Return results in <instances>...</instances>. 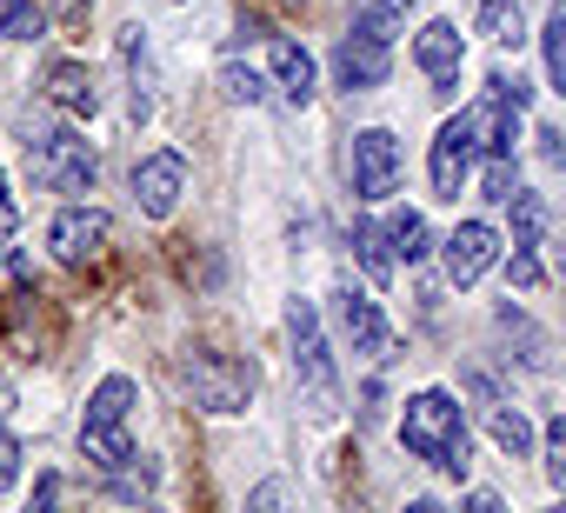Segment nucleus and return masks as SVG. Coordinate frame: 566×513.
Returning <instances> with one entry per match:
<instances>
[{"label":"nucleus","instance_id":"f257e3e1","mask_svg":"<svg viewBox=\"0 0 566 513\" xmlns=\"http://www.w3.org/2000/svg\"><path fill=\"white\" fill-rule=\"evenodd\" d=\"M400 447H407L413 460H427L433 473H453V480L473 467V433H467V413H460V400H453L447 387H427V394L407 400V413H400Z\"/></svg>","mask_w":566,"mask_h":513},{"label":"nucleus","instance_id":"f03ea898","mask_svg":"<svg viewBox=\"0 0 566 513\" xmlns=\"http://www.w3.org/2000/svg\"><path fill=\"white\" fill-rule=\"evenodd\" d=\"M134 400H140V387H134L127 374H107V380L87 394V413H81V453H87L101 473L120 467V460L134 453V433H127Z\"/></svg>","mask_w":566,"mask_h":513},{"label":"nucleus","instance_id":"7ed1b4c3","mask_svg":"<svg viewBox=\"0 0 566 513\" xmlns=\"http://www.w3.org/2000/svg\"><path fill=\"white\" fill-rule=\"evenodd\" d=\"M180 380H187L200 413H247V400L260 387L253 360H233V354H213V347H187L180 354Z\"/></svg>","mask_w":566,"mask_h":513},{"label":"nucleus","instance_id":"20e7f679","mask_svg":"<svg viewBox=\"0 0 566 513\" xmlns=\"http://www.w3.org/2000/svg\"><path fill=\"white\" fill-rule=\"evenodd\" d=\"M28 167L48 193H94V180H101V154L74 127H41L28 140Z\"/></svg>","mask_w":566,"mask_h":513},{"label":"nucleus","instance_id":"39448f33","mask_svg":"<svg viewBox=\"0 0 566 513\" xmlns=\"http://www.w3.org/2000/svg\"><path fill=\"white\" fill-rule=\"evenodd\" d=\"M287 341H294V374L314 400V413H334V394H340V374H334V354H327V327L314 314V301H287Z\"/></svg>","mask_w":566,"mask_h":513},{"label":"nucleus","instance_id":"423d86ee","mask_svg":"<svg viewBox=\"0 0 566 513\" xmlns=\"http://www.w3.org/2000/svg\"><path fill=\"white\" fill-rule=\"evenodd\" d=\"M387 74H394V41H387L380 28L354 21V28L340 34V48H334V81H340L347 94H374V87H387Z\"/></svg>","mask_w":566,"mask_h":513},{"label":"nucleus","instance_id":"0eeeda50","mask_svg":"<svg viewBox=\"0 0 566 513\" xmlns=\"http://www.w3.org/2000/svg\"><path fill=\"white\" fill-rule=\"evenodd\" d=\"M347 174H354L360 200H394L400 193V140L387 127H360L354 154H347Z\"/></svg>","mask_w":566,"mask_h":513},{"label":"nucleus","instance_id":"6e6552de","mask_svg":"<svg viewBox=\"0 0 566 513\" xmlns=\"http://www.w3.org/2000/svg\"><path fill=\"white\" fill-rule=\"evenodd\" d=\"M334 321H340V334H347V347H354L360 360H387L394 334H387V314H380V301H374L367 287L340 281V287H334Z\"/></svg>","mask_w":566,"mask_h":513},{"label":"nucleus","instance_id":"1a4fd4ad","mask_svg":"<svg viewBox=\"0 0 566 513\" xmlns=\"http://www.w3.org/2000/svg\"><path fill=\"white\" fill-rule=\"evenodd\" d=\"M107 240H114V220H107L101 207H61V213H54V227H48L54 261H67V268H87V261H101V253H107Z\"/></svg>","mask_w":566,"mask_h":513},{"label":"nucleus","instance_id":"9d476101","mask_svg":"<svg viewBox=\"0 0 566 513\" xmlns=\"http://www.w3.org/2000/svg\"><path fill=\"white\" fill-rule=\"evenodd\" d=\"M473 160H480V140H473V114H453L440 134H433V193L440 200H460V187H467V174H473Z\"/></svg>","mask_w":566,"mask_h":513},{"label":"nucleus","instance_id":"9b49d317","mask_svg":"<svg viewBox=\"0 0 566 513\" xmlns=\"http://www.w3.org/2000/svg\"><path fill=\"white\" fill-rule=\"evenodd\" d=\"M440 261H447V281H453V287H473V281L500 261V233H493V220H460V227L440 240Z\"/></svg>","mask_w":566,"mask_h":513},{"label":"nucleus","instance_id":"f8f14e48","mask_svg":"<svg viewBox=\"0 0 566 513\" xmlns=\"http://www.w3.org/2000/svg\"><path fill=\"white\" fill-rule=\"evenodd\" d=\"M180 193H187V160H180L174 147H160V154H147V160L134 167V200H140L147 220H167V213L180 207Z\"/></svg>","mask_w":566,"mask_h":513},{"label":"nucleus","instance_id":"ddd939ff","mask_svg":"<svg viewBox=\"0 0 566 513\" xmlns=\"http://www.w3.org/2000/svg\"><path fill=\"white\" fill-rule=\"evenodd\" d=\"M413 61H420V74H427L440 94H453V87H460V61H467V34H460L453 21H427V28L413 34Z\"/></svg>","mask_w":566,"mask_h":513},{"label":"nucleus","instance_id":"4468645a","mask_svg":"<svg viewBox=\"0 0 566 513\" xmlns=\"http://www.w3.org/2000/svg\"><path fill=\"white\" fill-rule=\"evenodd\" d=\"M41 94H48L67 121H94V114H101V81H94L81 61H54V67L41 74Z\"/></svg>","mask_w":566,"mask_h":513},{"label":"nucleus","instance_id":"2eb2a0df","mask_svg":"<svg viewBox=\"0 0 566 513\" xmlns=\"http://www.w3.org/2000/svg\"><path fill=\"white\" fill-rule=\"evenodd\" d=\"M266 67H273V87L287 94L294 107L314 101V54H307L294 34H266Z\"/></svg>","mask_w":566,"mask_h":513},{"label":"nucleus","instance_id":"dca6fc26","mask_svg":"<svg viewBox=\"0 0 566 513\" xmlns=\"http://www.w3.org/2000/svg\"><path fill=\"white\" fill-rule=\"evenodd\" d=\"M467 114H473L480 160H486V154H513V140H520V107H513V101L486 94V101H480V107H467Z\"/></svg>","mask_w":566,"mask_h":513},{"label":"nucleus","instance_id":"f3484780","mask_svg":"<svg viewBox=\"0 0 566 513\" xmlns=\"http://www.w3.org/2000/svg\"><path fill=\"white\" fill-rule=\"evenodd\" d=\"M120 54H127V74H134L127 114H134V127H147V121H154V61H147V34H140V28H120Z\"/></svg>","mask_w":566,"mask_h":513},{"label":"nucleus","instance_id":"a211bd4d","mask_svg":"<svg viewBox=\"0 0 566 513\" xmlns=\"http://www.w3.org/2000/svg\"><path fill=\"white\" fill-rule=\"evenodd\" d=\"M387 240H394V261H427L433 253V227H427V213H413V207H400L394 220H387Z\"/></svg>","mask_w":566,"mask_h":513},{"label":"nucleus","instance_id":"6ab92c4d","mask_svg":"<svg viewBox=\"0 0 566 513\" xmlns=\"http://www.w3.org/2000/svg\"><path fill=\"white\" fill-rule=\"evenodd\" d=\"M486 427H493V440H500V453H513V460H526V453H533V420H526L520 407H506V400H493V407H486Z\"/></svg>","mask_w":566,"mask_h":513},{"label":"nucleus","instance_id":"aec40b11","mask_svg":"<svg viewBox=\"0 0 566 513\" xmlns=\"http://www.w3.org/2000/svg\"><path fill=\"white\" fill-rule=\"evenodd\" d=\"M347 247L360 253V268H367L374 281H387V274H394V240H387V227H374V220H354Z\"/></svg>","mask_w":566,"mask_h":513},{"label":"nucleus","instance_id":"412c9836","mask_svg":"<svg viewBox=\"0 0 566 513\" xmlns=\"http://www.w3.org/2000/svg\"><path fill=\"white\" fill-rule=\"evenodd\" d=\"M480 34L500 41V48H520L526 41V14H520V0H480Z\"/></svg>","mask_w":566,"mask_h":513},{"label":"nucleus","instance_id":"4be33fe9","mask_svg":"<svg viewBox=\"0 0 566 513\" xmlns=\"http://www.w3.org/2000/svg\"><path fill=\"white\" fill-rule=\"evenodd\" d=\"M539 48H546V81L566 94V0H553V8H546V34H539Z\"/></svg>","mask_w":566,"mask_h":513},{"label":"nucleus","instance_id":"5701e85b","mask_svg":"<svg viewBox=\"0 0 566 513\" xmlns=\"http://www.w3.org/2000/svg\"><path fill=\"white\" fill-rule=\"evenodd\" d=\"M48 14L34 8V0H0V41H41Z\"/></svg>","mask_w":566,"mask_h":513},{"label":"nucleus","instance_id":"b1692460","mask_svg":"<svg viewBox=\"0 0 566 513\" xmlns=\"http://www.w3.org/2000/svg\"><path fill=\"white\" fill-rule=\"evenodd\" d=\"M220 94L240 101V107H260V101H266V81H260L253 67H240V61H220Z\"/></svg>","mask_w":566,"mask_h":513},{"label":"nucleus","instance_id":"393cba45","mask_svg":"<svg viewBox=\"0 0 566 513\" xmlns=\"http://www.w3.org/2000/svg\"><path fill=\"white\" fill-rule=\"evenodd\" d=\"M513 187H520L513 154H486V167H480V193H486L493 207H506V200H513Z\"/></svg>","mask_w":566,"mask_h":513},{"label":"nucleus","instance_id":"a878e982","mask_svg":"<svg viewBox=\"0 0 566 513\" xmlns=\"http://www.w3.org/2000/svg\"><path fill=\"white\" fill-rule=\"evenodd\" d=\"M107 493H114V500H147V493H154V467H147V460L134 467V453H127L120 467H107Z\"/></svg>","mask_w":566,"mask_h":513},{"label":"nucleus","instance_id":"bb28decb","mask_svg":"<svg viewBox=\"0 0 566 513\" xmlns=\"http://www.w3.org/2000/svg\"><path fill=\"white\" fill-rule=\"evenodd\" d=\"M513 240H533L539 247V233H546V207H539V193H526V187H513Z\"/></svg>","mask_w":566,"mask_h":513},{"label":"nucleus","instance_id":"cd10ccee","mask_svg":"<svg viewBox=\"0 0 566 513\" xmlns=\"http://www.w3.org/2000/svg\"><path fill=\"white\" fill-rule=\"evenodd\" d=\"M506 281H513V287H539V253H533V240H513V253H506Z\"/></svg>","mask_w":566,"mask_h":513},{"label":"nucleus","instance_id":"c85d7f7f","mask_svg":"<svg viewBox=\"0 0 566 513\" xmlns=\"http://www.w3.org/2000/svg\"><path fill=\"white\" fill-rule=\"evenodd\" d=\"M546 480L566 493V420H553V427H546Z\"/></svg>","mask_w":566,"mask_h":513},{"label":"nucleus","instance_id":"c756f323","mask_svg":"<svg viewBox=\"0 0 566 513\" xmlns=\"http://www.w3.org/2000/svg\"><path fill=\"white\" fill-rule=\"evenodd\" d=\"M21 460H28V453H21V440H14L8 427H0V493H8V486L21 480Z\"/></svg>","mask_w":566,"mask_h":513},{"label":"nucleus","instance_id":"7c9ffc66","mask_svg":"<svg viewBox=\"0 0 566 513\" xmlns=\"http://www.w3.org/2000/svg\"><path fill=\"white\" fill-rule=\"evenodd\" d=\"M486 94H500V101L526 107V101H533V81H520V74H493V81H486Z\"/></svg>","mask_w":566,"mask_h":513},{"label":"nucleus","instance_id":"2f4dec72","mask_svg":"<svg viewBox=\"0 0 566 513\" xmlns=\"http://www.w3.org/2000/svg\"><path fill=\"white\" fill-rule=\"evenodd\" d=\"M533 140H539V160H546V167H559V160H566V134H559V127H539Z\"/></svg>","mask_w":566,"mask_h":513},{"label":"nucleus","instance_id":"473e14b6","mask_svg":"<svg viewBox=\"0 0 566 513\" xmlns=\"http://www.w3.org/2000/svg\"><path fill=\"white\" fill-rule=\"evenodd\" d=\"M360 8H367V14H380V21H400L413 0H360Z\"/></svg>","mask_w":566,"mask_h":513},{"label":"nucleus","instance_id":"72a5a7b5","mask_svg":"<svg viewBox=\"0 0 566 513\" xmlns=\"http://www.w3.org/2000/svg\"><path fill=\"white\" fill-rule=\"evenodd\" d=\"M14 220H21V213H14V200H8V180H0V233H14Z\"/></svg>","mask_w":566,"mask_h":513},{"label":"nucleus","instance_id":"f704fd0d","mask_svg":"<svg viewBox=\"0 0 566 513\" xmlns=\"http://www.w3.org/2000/svg\"><path fill=\"white\" fill-rule=\"evenodd\" d=\"M14 407H21V394H14V380H8V374H0V420H8Z\"/></svg>","mask_w":566,"mask_h":513},{"label":"nucleus","instance_id":"c9c22d12","mask_svg":"<svg viewBox=\"0 0 566 513\" xmlns=\"http://www.w3.org/2000/svg\"><path fill=\"white\" fill-rule=\"evenodd\" d=\"M61 14H67V21H87V14H94V0H61Z\"/></svg>","mask_w":566,"mask_h":513},{"label":"nucleus","instance_id":"e433bc0d","mask_svg":"<svg viewBox=\"0 0 566 513\" xmlns=\"http://www.w3.org/2000/svg\"><path fill=\"white\" fill-rule=\"evenodd\" d=\"M0 268H8V233H0Z\"/></svg>","mask_w":566,"mask_h":513},{"label":"nucleus","instance_id":"4c0bfd02","mask_svg":"<svg viewBox=\"0 0 566 513\" xmlns=\"http://www.w3.org/2000/svg\"><path fill=\"white\" fill-rule=\"evenodd\" d=\"M559 281H566V261H559Z\"/></svg>","mask_w":566,"mask_h":513}]
</instances>
